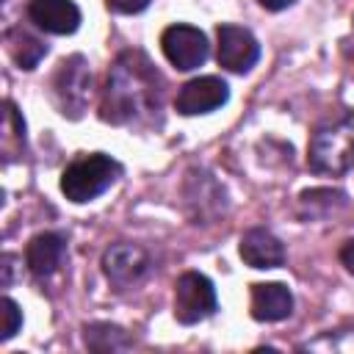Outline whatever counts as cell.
I'll use <instances>...</instances> for the list:
<instances>
[{"label": "cell", "mask_w": 354, "mask_h": 354, "mask_svg": "<svg viewBox=\"0 0 354 354\" xmlns=\"http://www.w3.org/2000/svg\"><path fill=\"white\" fill-rule=\"evenodd\" d=\"M66 260V241L58 232H39L30 238L28 249H25V263L28 271L39 279L53 277Z\"/></svg>", "instance_id": "7c38bea8"}, {"label": "cell", "mask_w": 354, "mask_h": 354, "mask_svg": "<svg viewBox=\"0 0 354 354\" xmlns=\"http://www.w3.org/2000/svg\"><path fill=\"white\" fill-rule=\"evenodd\" d=\"M25 147V122L17 113L14 102H6V133H3V152L6 158H14L17 149Z\"/></svg>", "instance_id": "ac0fdd59"}, {"label": "cell", "mask_w": 354, "mask_h": 354, "mask_svg": "<svg viewBox=\"0 0 354 354\" xmlns=\"http://www.w3.org/2000/svg\"><path fill=\"white\" fill-rule=\"evenodd\" d=\"M28 17L36 28L55 36H69L80 28V8L72 0H30Z\"/></svg>", "instance_id": "30bf717a"}, {"label": "cell", "mask_w": 354, "mask_h": 354, "mask_svg": "<svg viewBox=\"0 0 354 354\" xmlns=\"http://www.w3.org/2000/svg\"><path fill=\"white\" fill-rule=\"evenodd\" d=\"M22 326V310L17 307L14 299H3V332H0V340H11L17 335V329Z\"/></svg>", "instance_id": "d6986e66"}, {"label": "cell", "mask_w": 354, "mask_h": 354, "mask_svg": "<svg viewBox=\"0 0 354 354\" xmlns=\"http://www.w3.org/2000/svg\"><path fill=\"white\" fill-rule=\"evenodd\" d=\"M119 177H122V166L111 155H105V152L77 155L61 174V194L69 202L83 205V202H91L100 194H105Z\"/></svg>", "instance_id": "3957f363"}, {"label": "cell", "mask_w": 354, "mask_h": 354, "mask_svg": "<svg viewBox=\"0 0 354 354\" xmlns=\"http://www.w3.org/2000/svg\"><path fill=\"white\" fill-rule=\"evenodd\" d=\"M293 313V293L282 282L252 285V318L254 321H282Z\"/></svg>", "instance_id": "4fadbf2b"}, {"label": "cell", "mask_w": 354, "mask_h": 354, "mask_svg": "<svg viewBox=\"0 0 354 354\" xmlns=\"http://www.w3.org/2000/svg\"><path fill=\"white\" fill-rule=\"evenodd\" d=\"M216 36H218V64L224 69H230L235 75H243L257 64L260 44L252 36V30L224 22V25H218Z\"/></svg>", "instance_id": "52a82bcc"}, {"label": "cell", "mask_w": 354, "mask_h": 354, "mask_svg": "<svg viewBox=\"0 0 354 354\" xmlns=\"http://www.w3.org/2000/svg\"><path fill=\"white\" fill-rule=\"evenodd\" d=\"M343 205H346V196L340 191H332V188H313V191H304L299 196V207L307 218L329 216L335 207H343Z\"/></svg>", "instance_id": "e0dca14e"}, {"label": "cell", "mask_w": 354, "mask_h": 354, "mask_svg": "<svg viewBox=\"0 0 354 354\" xmlns=\"http://www.w3.org/2000/svg\"><path fill=\"white\" fill-rule=\"evenodd\" d=\"M337 257H340V263L346 266V271H348V274H354V238H351V241H346V243L340 246Z\"/></svg>", "instance_id": "44dd1931"}, {"label": "cell", "mask_w": 354, "mask_h": 354, "mask_svg": "<svg viewBox=\"0 0 354 354\" xmlns=\"http://www.w3.org/2000/svg\"><path fill=\"white\" fill-rule=\"evenodd\" d=\"M102 271L108 282L124 290L149 271V254L138 243H111L102 254Z\"/></svg>", "instance_id": "ba28073f"}, {"label": "cell", "mask_w": 354, "mask_h": 354, "mask_svg": "<svg viewBox=\"0 0 354 354\" xmlns=\"http://www.w3.org/2000/svg\"><path fill=\"white\" fill-rule=\"evenodd\" d=\"M6 44H8V55L17 61L19 69H33L44 55H47V44L36 36H30L22 28H14L6 33Z\"/></svg>", "instance_id": "9a60e30c"}, {"label": "cell", "mask_w": 354, "mask_h": 354, "mask_svg": "<svg viewBox=\"0 0 354 354\" xmlns=\"http://www.w3.org/2000/svg\"><path fill=\"white\" fill-rule=\"evenodd\" d=\"M238 252H241V260L252 268H277L285 263V246L282 241L263 230V227H252L241 235V243H238Z\"/></svg>", "instance_id": "8fae6325"}, {"label": "cell", "mask_w": 354, "mask_h": 354, "mask_svg": "<svg viewBox=\"0 0 354 354\" xmlns=\"http://www.w3.org/2000/svg\"><path fill=\"white\" fill-rule=\"evenodd\" d=\"M263 8H268V11H282V8H288L290 3H296V0H257Z\"/></svg>", "instance_id": "7402d4cb"}, {"label": "cell", "mask_w": 354, "mask_h": 354, "mask_svg": "<svg viewBox=\"0 0 354 354\" xmlns=\"http://www.w3.org/2000/svg\"><path fill=\"white\" fill-rule=\"evenodd\" d=\"M216 313V288L199 271H185L174 282V318L185 326L199 324Z\"/></svg>", "instance_id": "5b68a950"}, {"label": "cell", "mask_w": 354, "mask_h": 354, "mask_svg": "<svg viewBox=\"0 0 354 354\" xmlns=\"http://www.w3.org/2000/svg\"><path fill=\"white\" fill-rule=\"evenodd\" d=\"M218 183L207 171H191L185 180V205L191 207V218L196 224H210L221 210L224 199H207V191L216 188Z\"/></svg>", "instance_id": "5bb4252c"}, {"label": "cell", "mask_w": 354, "mask_h": 354, "mask_svg": "<svg viewBox=\"0 0 354 354\" xmlns=\"http://www.w3.org/2000/svg\"><path fill=\"white\" fill-rule=\"evenodd\" d=\"M227 100H230L227 83L221 77H216V75H202V77L188 80L177 91L174 108L183 116H199V113H210V111L221 108Z\"/></svg>", "instance_id": "9c48e42d"}, {"label": "cell", "mask_w": 354, "mask_h": 354, "mask_svg": "<svg viewBox=\"0 0 354 354\" xmlns=\"http://www.w3.org/2000/svg\"><path fill=\"white\" fill-rule=\"evenodd\" d=\"M91 97V69L83 55H69L58 64L53 75V100L58 111L69 119L83 116Z\"/></svg>", "instance_id": "277c9868"}, {"label": "cell", "mask_w": 354, "mask_h": 354, "mask_svg": "<svg viewBox=\"0 0 354 354\" xmlns=\"http://www.w3.org/2000/svg\"><path fill=\"white\" fill-rule=\"evenodd\" d=\"M307 166L315 174L340 177L354 169V113L321 124L307 147Z\"/></svg>", "instance_id": "7a4b0ae2"}, {"label": "cell", "mask_w": 354, "mask_h": 354, "mask_svg": "<svg viewBox=\"0 0 354 354\" xmlns=\"http://www.w3.org/2000/svg\"><path fill=\"white\" fill-rule=\"evenodd\" d=\"M149 6V0H108V8L116 14H138Z\"/></svg>", "instance_id": "ffe728a7"}, {"label": "cell", "mask_w": 354, "mask_h": 354, "mask_svg": "<svg viewBox=\"0 0 354 354\" xmlns=\"http://www.w3.org/2000/svg\"><path fill=\"white\" fill-rule=\"evenodd\" d=\"M163 75L141 50L122 53L105 80L100 116L111 124H149L163 108Z\"/></svg>", "instance_id": "6da1fadb"}, {"label": "cell", "mask_w": 354, "mask_h": 354, "mask_svg": "<svg viewBox=\"0 0 354 354\" xmlns=\"http://www.w3.org/2000/svg\"><path fill=\"white\" fill-rule=\"evenodd\" d=\"M160 50L163 55L169 58V64L180 72H191L196 66L205 64L207 58V39L199 28L194 25H169L163 33H160Z\"/></svg>", "instance_id": "8992f818"}, {"label": "cell", "mask_w": 354, "mask_h": 354, "mask_svg": "<svg viewBox=\"0 0 354 354\" xmlns=\"http://www.w3.org/2000/svg\"><path fill=\"white\" fill-rule=\"evenodd\" d=\"M83 340L91 351H119L130 346L127 332L113 324H88L83 329Z\"/></svg>", "instance_id": "2e32d148"}]
</instances>
